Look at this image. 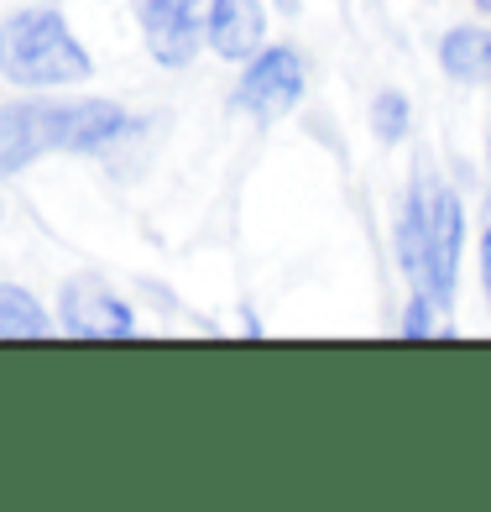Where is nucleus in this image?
I'll list each match as a JSON object with an SVG mask.
<instances>
[{
  "instance_id": "obj_1",
  "label": "nucleus",
  "mask_w": 491,
  "mask_h": 512,
  "mask_svg": "<svg viewBox=\"0 0 491 512\" xmlns=\"http://www.w3.org/2000/svg\"><path fill=\"white\" fill-rule=\"evenodd\" d=\"M126 131L121 105H0V173H16L42 152H100Z\"/></svg>"
},
{
  "instance_id": "obj_2",
  "label": "nucleus",
  "mask_w": 491,
  "mask_h": 512,
  "mask_svg": "<svg viewBox=\"0 0 491 512\" xmlns=\"http://www.w3.org/2000/svg\"><path fill=\"white\" fill-rule=\"evenodd\" d=\"M84 42L63 27L58 11H16L0 21V74L21 89H63L89 79Z\"/></svg>"
},
{
  "instance_id": "obj_3",
  "label": "nucleus",
  "mask_w": 491,
  "mask_h": 512,
  "mask_svg": "<svg viewBox=\"0 0 491 512\" xmlns=\"http://www.w3.org/2000/svg\"><path fill=\"white\" fill-rule=\"evenodd\" d=\"M147 48L162 68H189L204 37V0H136Z\"/></svg>"
},
{
  "instance_id": "obj_4",
  "label": "nucleus",
  "mask_w": 491,
  "mask_h": 512,
  "mask_svg": "<svg viewBox=\"0 0 491 512\" xmlns=\"http://www.w3.org/2000/svg\"><path fill=\"white\" fill-rule=\"evenodd\" d=\"M460 199L450 189L429 194V215H424V288L434 304H450L455 298V267H460Z\"/></svg>"
},
{
  "instance_id": "obj_5",
  "label": "nucleus",
  "mask_w": 491,
  "mask_h": 512,
  "mask_svg": "<svg viewBox=\"0 0 491 512\" xmlns=\"http://www.w3.org/2000/svg\"><path fill=\"white\" fill-rule=\"evenodd\" d=\"M303 95V63L298 53L288 48H267L256 53L246 79H241V110H251L256 121H277V115H288Z\"/></svg>"
},
{
  "instance_id": "obj_6",
  "label": "nucleus",
  "mask_w": 491,
  "mask_h": 512,
  "mask_svg": "<svg viewBox=\"0 0 491 512\" xmlns=\"http://www.w3.org/2000/svg\"><path fill=\"white\" fill-rule=\"evenodd\" d=\"M63 330L74 340H121L131 335V309L105 283L79 277V283L63 288Z\"/></svg>"
},
{
  "instance_id": "obj_7",
  "label": "nucleus",
  "mask_w": 491,
  "mask_h": 512,
  "mask_svg": "<svg viewBox=\"0 0 491 512\" xmlns=\"http://www.w3.org/2000/svg\"><path fill=\"white\" fill-rule=\"evenodd\" d=\"M267 11L262 0H209V48L225 63H246L262 48Z\"/></svg>"
},
{
  "instance_id": "obj_8",
  "label": "nucleus",
  "mask_w": 491,
  "mask_h": 512,
  "mask_svg": "<svg viewBox=\"0 0 491 512\" xmlns=\"http://www.w3.org/2000/svg\"><path fill=\"white\" fill-rule=\"evenodd\" d=\"M439 63H444V74H450V79L471 84V79H481L491 68V37L476 32V27H460V32H450L439 42Z\"/></svg>"
},
{
  "instance_id": "obj_9",
  "label": "nucleus",
  "mask_w": 491,
  "mask_h": 512,
  "mask_svg": "<svg viewBox=\"0 0 491 512\" xmlns=\"http://www.w3.org/2000/svg\"><path fill=\"white\" fill-rule=\"evenodd\" d=\"M48 335V314L42 304L16 288V283H0V340H42Z\"/></svg>"
},
{
  "instance_id": "obj_10",
  "label": "nucleus",
  "mask_w": 491,
  "mask_h": 512,
  "mask_svg": "<svg viewBox=\"0 0 491 512\" xmlns=\"http://www.w3.org/2000/svg\"><path fill=\"white\" fill-rule=\"evenodd\" d=\"M371 126H377V136L382 142H397V136L408 131V105H403V95H377V105H371Z\"/></svg>"
},
{
  "instance_id": "obj_11",
  "label": "nucleus",
  "mask_w": 491,
  "mask_h": 512,
  "mask_svg": "<svg viewBox=\"0 0 491 512\" xmlns=\"http://www.w3.org/2000/svg\"><path fill=\"white\" fill-rule=\"evenodd\" d=\"M429 309H434V298H429V288L408 304V319H403V335L408 340H418V335H429Z\"/></svg>"
},
{
  "instance_id": "obj_12",
  "label": "nucleus",
  "mask_w": 491,
  "mask_h": 512,
  "mask_svg": "<svg viewBox=\"0 0 491 512\" xmlns=\"http://www.w3.org/2000/svg\"><path fill=\"white\" fill-rule=\"evenodd\" d=\"M481 283H486V298H491V225L481 230Z\"/></svg>"
},
{
  "instance_id": "obj_13",
  "label": "nucleus",
  "mask_w": 491,
  "mask_h": 512,
  "mask_svg": "<svg viewBox=\"0 0 491 512\" xmlns=\"http://www.w3.org/2000/svg\"><path fill=\"white\" fill-rule=\"evenodd\" d=\"M277 6H283V11H298V0H277Z\"/></svg>"
},
{
  "instance_id": "obj_14",
  "label": "nucleus",
  "mask_w": 491,
  "mask_h": 512,
  "mask_svg": "<svg viewBox=\"0 0 491 512\" xmlns=\"http://www.w3.org/2000/svg\"><path fill=\"white\" fill-rule=\"evenodd\" d=\"M481 11H491V0H481Z\"/></svg>"
},
{
  "instance_id": "obj_15",
  "label": "nucleus",
  "mask_w": 491,
  "mask_h": 512,
  "mask_svg": "<svg viewBox=\"0 0 491 512\" xmlns=\"http://www.w3.org/2000/svg\"><path fill=\"white\" fill-rule=\"evenodd\" d=\"M486 79H491V68H486Z\"/></svg>"
}]
</instances>
